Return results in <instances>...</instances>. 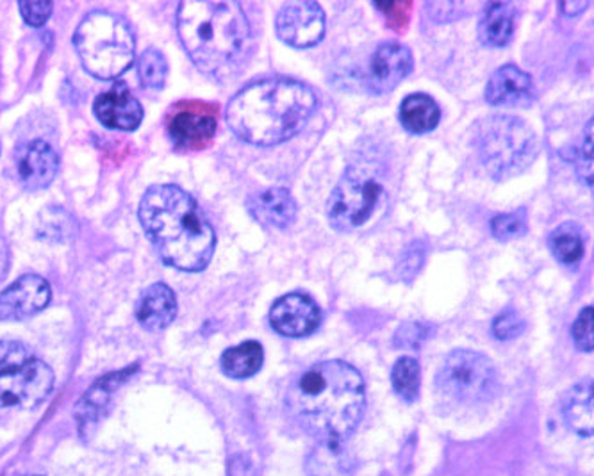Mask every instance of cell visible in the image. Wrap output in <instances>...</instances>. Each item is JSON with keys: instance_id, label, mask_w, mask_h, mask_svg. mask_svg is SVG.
Listing matches in <instances>:
<instances>
[{"instance_id": "4", "label": "cell", "mask_w": 594, "mask_h": 476, "mask_svg": "<svg viewBox=\"0 0 594 476\" xmlns=\"http://www.w3.org/2000/svg\"><path fill=\"white\" fill-rule=\"evenodd\" d=\"M316 106V95L303 82L270 77L245 86L232 97L227 123L245 143L271 147L303 131Z\"/></svg>"}, {"instance_id": "3", "label": "cell", "mask_w": 594, "mask_h": 476, "mask_svg": "<svg viewBox=\"0 0 594 476\" xmlns=\"http://www.w3.org/2000/svg\"><path fill=\"white\" fill-rule=\"evenodd\" d=\"M140 221L165 265L202 271L211 261L217 236L202 209L179 186H154L140 204Z\"/></svg>"}, {"instance_id": "19", "label": "cell", "mask_w": 594, "mask_h": 476, "mask_svg": "<svg viewBox=\"0 0 594 476\" xmlns=\"http://www.w3.org/2000/svg\"><path fill=\"white\" fill-rule=\"evenodd\" d=\"M59 170V156L47 141L26 145L17 158L19 179L28 189H41L55 180Z\"/></svg>"}, {"instance_id": "17", "label": "cell", "mask_w": 594, "mask_h": 476, "mask_svg": "<svg viewBox=\"0 0 594 476\" xmlns=\"http://www.w3.org/2000/svg\"><path fill=\"white\" fill-rule=\"evenodd\" d=\"M254 220L268 229H289L297 220V200L286 188L263 189L247 200Z\"/></svg>"}, {"instance_id": "29", "label": "cell", "mask_w": 594, "mask_h": 476, "mask_svg": "<svg viewBox=\"0 0 594 476\" xmlns=\"http://www.w3.org/2000/svg\"><path fill=\"white\" fill-rule=\"evenodd\" d=\"M141 85L150 90H161L167 82L168 65L165 56L156 49L145 50L138 63Z\"/></svg>"}, {"instance_id": "32", "label": "cell", "mask_w": 594, "mask_h": 476, "mask_svg": "<svg viewBox=\"0 0 594 476\" xmlns=\"http://www.w3.org/2000/svg\"><path fill=\"white\" fill-rule=\"evenodd\" d=\"M584 143L581 153L576 158V176L587 188L593 186V120L585 127Z\"/></svg>"}, {"instance_id": "18", "label": "cell", "mask_w": 594, "mask_h": 476, "mask_svg": "<svg viewBox=\"0 0 594 476\" xmlns=\"http://www.w3.org/2000/svg\"><path fill=\"white\" fill-rule=\"evenodd\" d=\"M136 368H138V366L122 369V371H117V374L106 375L105 378L97 380V383L93 384V387L88 389V393L82 396L81 401H79L76 407V418L77 423H79V430H81L82 436H86V434H90V432L93 430L95 425L100 422V418H102L106 410H108L115 391L126 383L127 378L135 374Z\"/></svg>"}, {"instance_id": "8", "label": "cell", "mask_w": 594, "mask_h": 476, "mask_svg": "<svg viewBox=\"0 0 594 476\" xmlns=\"http://www.w3.org/2000/svg\"><path fill=\"white\" fill-rule=\"evenodd\" d=\"M437 389L457 404H481L491 400L498 387L496 369L486 355L455 350L446 357L436 378Z\"/></svg>"}, {"instance_id": "41", "label": "cell", "mask_w": 594, "mask_h": 476, "mask_svg": "<svg viewBox=\"0 0 594 476\" xmlns=\"http://www.w3.org/2000/svg\"><path fill=\"white\" fill-rule=\"evenodd\" d=\"M22 476H41V475H22Z\"/></svg>"}, {"instance_id": "33", "label": "cell", "mask_w": 594, "mask_h": 476, "mask_svg": "<svg viewBox=\"0 0 594 476\" xmlns=\"http://www.w3.org/2000/svg\"><path fill=\"white\" fill-rule=\"evenodd\" d=\"M573 341L582 351H593V307H585L572 328Z\"/></svg>"}, {"instance_id": "40", "label": "cell", "mask_w": 594, "mask_h": 476, "mask_svg": "<svg viewBox=\"0 0 594 476\" xmlns=\"http://www.w3.org/2000/svg\"><path fill=\"white\" fill-rule=\"evenodd\" d=\"M590 8V2H564L561 4V10L564 11V14L567 17H573V14H581L582 11Z\"/></svg>"}, {"instance_id": "38", "label": "cell", "mask_w": 594, "mask_h": 476, "mask_svg": "<svg viewBox=\"0 0 594 476\" xmlns=\"http://www.w3.org/2000/svg\"><path fill=\"white\" fill-rule=\"evenodd\" d=\"M430 10V17L434 20L439 19V22H448V20L457 17V10L461 11V4H452V2H437V4H427Z\"/></svg>"}, {"instance_id": "21", "label": "cell", "mask_w": 594, "mask_h": 476, "mask_svg": "<svg viewBox=\"0 0 594 476\" xmlns=\"http://www.w3.org/2000/svg\"><path fill=\"white\" fill-rule=\"evenodd\" d=\"M513 4L507 2H489L478 23V37L482 43L489 47H505L514 37Z\"/></svg>"}, {"instance_id": "15", "label": "cell", "mask_w": 594, "mask_h": 476, "mask_svg": "<svg viewBox=\"0 0 594 476\" xmlns=\"http://www.w3.org/2000/svg\"><path fill=\"white\" fill-rule=\"evenodd\" d=\"M536 99L534 81L516 65H505L489 77L486 100L495 108H527Z\"/></svg>"}, {"instance_id": "9", "label": "cell", "mask_w": 594, "mask_h": 476, "mask_svg": "<svg viewBox=\"0 0 594 476\" xmlns=\"http://www.w3.org/2000/svg\"><path fill=\"white\" fill-rule=\"evenodd\" d=\"M383 197V185L374 171L350 167L330 194L327 216L334 229L341 232L359 229L372 218Z\"/></svg>"}, {"instance_id": "14", "label": "cell", "mask_w": 594, "mask_h": 476, "mask_svg": "<svg viewBox=\"0 0 594 476\" xmlns=\"http://www.w3.org/2000/svg\"><path fill=\"white\" fill-rule=\"evenodd\" d=\"M413 70V54L398 41H386L375 49L369 61L368 86L375 93L395 90Z\"/></svg>"}, {"instance_id": "22", "label": "cell", "mask_w": 594, "mask_h": 476, "mask_svg": "<svg viewBox=\"0 0 594 476\" xmlns=\"http://www.w3.org/2000/svg\"><path fill=\"white\" fill-rule=\"evenodd\" d=\"M442 109L430 95L413 93L400 106V123L413 135H425L436 129Z\"/></svg>"}, {"instance_id": "11", "label": "cell", "mask_w": 594, "mask_h": 476, "mask_svg": "<svg viewBox=\"0 0 594 476\" xmlns=\"http://www.w3.org/2000/svg\"><path fill=\"white\" fill-rule=\"evenodd\" d=\"M217 109L208 103L188 102L177 106L168 118V135L177 147L200 149L217 132Z\"/></svg>"}, {"instance_id": "37", "label": "cell", "mask_w": 594, "mask_h": 476, "mask_svg": "<svg viewBox=\"0 0 594 476\" xmlns=\"http://www.w3.org/2000/svg\"><path fill=\"white\" fill-rule=\"evenodd\" d=\"M425 261V247L422 244H418V241H415V244L410 245L409 248H407L406 252H404V256H402V277L407 280V275L418 274L419 268L424 266ZM409 277V280H410Z\"/></svg>"}, {"instance_id": "20", "label": "cell", "mask_w": 594, "mask_h": 476, "mask_svg": "<svg viewBox=\"0 0 594 476\" xmlns=\"http://www.w3.org/2000/svg\"><path fill=\"white\" fill-rule=\"evenodd\" d=\"M177 297L176 292L168 288L167 284L156 282L141 292L136 304V318L141 327L150 333L162 330L176 319Z\"/></svg>"}, {"instance_id": "39", "label": "cell", "mask_w": 594, "mask_h": 476, "mask_svg": "<svg viewBox=\"0 0 594 476\" xmlns=\"http://www.w3.org/2000/svg\"><path fill=\"white\" fill-rule=\"evenodd\" d=\"M8 268H10V247L6 244V239L0 238V282L4 280Z\"/></svg>"}, {"instance_id": "30", "label": "cell", "mask_w": 594, "mask_h": 476, "mask_svg": "<svg viewBox=\"0 0 594 476\" xmlns=\"http://www.w3.org/2000/svg\"><path fill=\"white\" fill-rule=\"evenodd\" d=\"M491 234L498 241H511V239L522 238V236L527 234V216H525V211L496 215L491 220Z\"/></svg>"}, {"instance_id": "35", "label": "cell", "mask_w": 594, "mask_h": 476, "mask_svg": "<svg viewBox=\"0 0 594 476\" xmlns=\"http://www.w3.org/2000/svg\"><path fill=\"white\" fill-rule=\"evenodd\" d=\"M20 13L32 28H41L52 13V2H20Z\"/></svg>"}, {"instance_id": "16", "label": "cell", "mask_w": 594, "mask_h": 476, "mask_svg": "<svg viewBox=\"0 0 594 476\" xmlns=\"http://www.w3.org/2000/svg\"><path fill=\"white\" fill-rule=\"evenodd\" d=\"M99 122L115 131H135L143 120V108L126 85H118L95 100Z\"/></svg>"}, {"instance_id": "28", "label": "cell", "mask_w": 594, "mask_h": 476, "mask_svg": "<svg viewBox=\"0 0 594 476\" xmlns=\"http://www.w3.org/2000/svg\"><path fill=\"white\" fill-rule=\"evenodd\" d=\"M419 365L413 357H402L392 369V384L396 395L407 404L416 401L419 395Z\"/></svg>"}, {"instance_id": "2", "label": "cell", "mask_w": 594, "mask_h": 476, "mask_svg": "<svg viewBox=\"0 0 594 476\" xmlns=\"http://www.w3.org/2000/svg\"><path fill=\"white\" fill-rule=\"evenodd\" d=\"M177 31L198 70L218 81L235 77L253 49L250 23L232 0L180 2Z\"/></svg>"}, {"instance_id": "26", "label": "cell", "mask_w": 594, "mask_h": 476, "mask_svg": "<svg viewBox=\"0 0 594 476\" xmlns=\"http://www.w3.org/2000/svg\"><path fill=\"white\" fill-rule=\"evenodd\" d=\"M548 247L558 262L567 266L576 265L581 262L585 252L582 230L573 224L558 225L557 229L550 234Z\"/></svg>"}, {"instance_id": "27", "label": "cell", "mask_w": 594, "mask_h": 476, "mask_svg": "<svg viewBox=\"0 0 594 476\" xmlns=\"http://www.w3.org/2000/svg\"><path fill=\"white\" fill-rule=\"evenodd\" d=\"M76 232V220L61 207H47L38 218V238L49 244H67Z\"/></svg>"}, {"instance_id": "7", "label": "cell", "mask_w": 594, "mask_h": 476, "mask_svg": "<svg viewBox=\"0 0 594 476\" xmlns=\"http://www.w3.org/2000/svg\"><path fill=\"white\" fill-rule=\"evenodd\" d=\"M55 371L20 343H0V409H34L55 389Z\"/></svg>"}, {"instance_id": "23", "label": "cell", "mask_w": 594, "mask_h": 476, "mask_svg": "<svg viewBox=\"0 0 594 476\" xmlns=\"http://www.w3.org/2000/svg\"><path fill=\"white\" fill-rule=\"evenodd\" d=\"M564 422L582 437L593 436V384H578L564 396Z\"/></svg>"}, {"instance_id": "5", "label": "cell", "mask_w": 594, "mask_h": 476, "mask_svg": "<svg viewBox=\"0 0 594 476\" xmlns=\"http://www.w3.org/2000/svg\"><path fill=\"white\" fill-rule=\"evenodd\" d=\"M77 54L90 76L113 81L135 61V34L126 20L106 11L88 14L73 34Z\"/></svg>"}, {"instance_id": "10", "label": "cell", "mask_w": 594, "mask_h": 476, "mask_svg": "<svg viewBox=\"0 0 594 476\" xmlns=\"http://www.w3.org/2000/svg\"><path fill=\"white\" fill-rule=\"evenodd\" d=\"M275 28L284 43L295 49H309L324 38L325 13L316 2L295 0L280 8Z\"/></svg>"}, {"instance_id": "13", "label": "cell", "mask_w": 594, "mask_h": 476, "mask_svg": "<svg viewBox=\"0 0 594 476\" xmlns=\"http://www.w3.org/2000/svg\"><path fill=\"white\" fill-rule=\"evenodd\" d=\"M320 324V307L316 306V301L304 292H291L279 298L270 310V325L280 336H311Z\"/></svg>"}, {"instance_id": "25", "label": "cell", "mask_w": 594, "mask_h": 476, "mask_svg": "<svg viewBox=\"0 0 594 476\" xmlns=\"http://www.w3.org/2000/svg\"><path fill=\"white\" fill-rule=\"evenodd\" d=\"M352 463L343 443H320L307 458L309 476H350Z\"/></svg>"}, {"instance_id": "6", "label": "cell", "mask_w": 594, "mask_h": 476, "mask_svg": "<svg viewBox=\"0 0 594 476\" xmlns=\"http://www.w3.org/2000/svg\"><path fill=\"white\" fill-rule=\"evenodd\" d=\"M475 149L487 173L495 180L511 179L531 167L537 152L536 135L516 117L495 115L475 126Z\"/></svg>"}, {"instance_id": "36", "label": "cell", "mask_w": 594, "mask_h": 476, "mask_svg": "<svg viewBox=\"0 0 594 476\" xmlns=\"http://www.w3.org/2000/svg\"><path fill=\"white\" fill-rule=\"evenodd\" d=\"M410 2H387V4H375L377 10H383L386 14L387 23L396 31H404L409 19Z\"/></svg>"}, {"instance_id": "24", "label": "cell", "mask_w": 594, "mask_h": 476, "mask_svg": "<svg viewBox=\"0 0 594 476\" xmlns=\"http://www.w3.org/2000/svg\"><path fill=\"white\" fill-rule=\"evenodd\" d=\"M265 351L257 341H245L232 346L221 355L220 365L227 377L236 380L254 377L263 368Z\"/></svg>"}, {"instance_id": "31", "label": "cell", "mask_w": 594, "mask_h": 476, "mask_svg": "<svg viewBox=\"0 0 594 476\" xmlns=\"http://www.w3.org/2000/svg\"><path fill=\"white\" fill-rule=\"evenodd\" d=\"M523 330H525V321L516 310H504L493 319V325H491V333L498 341H513L522 336Z\"/></svg>"}, {"instance_id": "1", "label": "cell", "mask_w": 594, "mask_h": 476, "mask_svg": "<svg viewBox=\"0 0 594 476\" xmlns=\"http://www.w3.org/2000/svg\"><path fill=\"white\" fill-rule=\"evenodd\" d=\"M298 425L320 443H345L365 416V380L343 360L307 369L288 395Z\"/></svg>"}, {"instance_id": "12", "label": "cell", "mask_w": 594, "mask_h": 476, "mask_svg": "<svg viewBox=\"0 0 594 476\" xmlns=\"http://www.w3.org/2000/svg\"><path fill=\"white\" fill-rule=\"evenodd\" d=\"M49 282L40 275L28 274L14 280L0 292V319L2 321H22L38 315L49 306Z\"/></svg>"}, {"instance_id": "34", "label": "cell", "mask_w": 594, "mask_h": 476, "mask_svg": "<svg viewBox=\"0 0 594 476\" xmlns=\"http://www.w3.org/2000/svg\"><path fill=\"white\" fill-rule=\"evenodd\" d=\"M428 337V328L422 324H404L395 334L396 348H419Z\"/></svg>"}]
</instances>
